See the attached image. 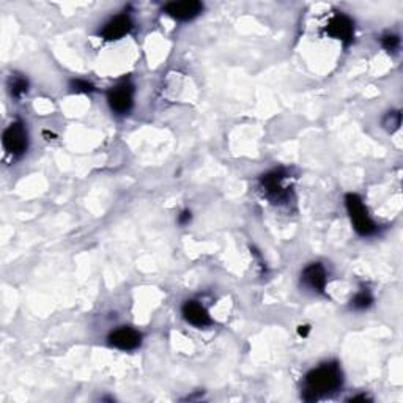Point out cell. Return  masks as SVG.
<instances>
[{
	"label": "cell",
	"mask_w": 403,
	"mask_h": 403,
	"mask_svg": "<svg viewBox=\"0 0 403 403\" xmlns=\"http://www.w3.org/2000/svg\"><path fill=\"white\" fill-rule=\"evenodd\" d=\"M343 383V375L337 362H325L312 369L304 378L303 399L315 402L337 392Z\"/></svg>",
	"instance_id": "cell-1"
},
{
	"label": "cell",
	"mask_w": 403,
	"mask_h": 403,
	"mask_svg": "<svg viewBox=\"0 0 403 403\" xmlns=\"http://www.w3.org/2000/svg\"><path fill=\"white\" fill-rule=\"evenodd\" d=\"M345 206L353 227L361 236H372L377 234V224L372 221L367 208L357 194H347Z\"/></svg>",
	"instance_id": "cell-2"
},
{
	"label": "cell",
	"mask_w": 403,
	"mask_h": 403,
	"mask_svg": "<svg viewBox=\"0 0 403 403\" xmlns=\"http://www.w3.org/2000/svg\"><path fill=\"white\" fill-rule=\"evenodd\" d=\"M287 172L283 169H274L266 172L258 180L260 191L263 192L266 199H270L273 204H283L290 197V189L286 184Z\"/></svg>",
	"instance_id": "cell-3"
},
{
	"label": "cell",
	"mask_w": 403,
	"mask_h": 403,
	"mask_svg": "<svg viewBox=\"0 0 403 403\" xmlns=\"http://www.w3.org/2000/svg\"><path fill=\"white\" fill-rule=\"evenodd\" d=\"M2 144L6 153L11 156L24 155L28 148V132L26 125L18 120L6 126L2 136Z\"/></svg>",
	"instance_id": "cell-4"
},
{
	"label": "cell",
	"mask_w": 403,
	"mask_h": 403,
	"mask_svg": "<svg viewBox=\"0 0 403 403\" xmlns=\"http://www.w3.org/2000/svg\"><path fill=\"white\" fill-rule=\"evenodd\" d=\"M108 103L112 112L118 115H126L134 104V85L130 80H123L108 92Z\"/></svg>",
	"instance_id": "cell-5"
},
{
	"label": "cell",
	"mask_w": 403,
	"mask_h": 403,
	"mask_svg": "<svg viewBox=\"0 0 403 403\" xmlns=\"http://www.w3.org/2000/svg\"><path fill=\"white\" fill-rule=\"evenodd\" d=\"M326 33L334 40H339L343 44H350L355 36V22L347 14H335L326 24Z\"/></svg>",
	"instance_id": "cell-6"
},
{
	"label": "cell",
	"mask_w": 403,
	"mask_h": 403,
	"mask_svg": "<svg viewBox=\"0 0 403 403\" xmlns=\"http://www.w3.org/2000/svg\"><path fill=\"white\" fill-rule=\"evenodd\" d=\"M109 345L122 350V352H132V350H136L140 347L142 343V334L136 330H132V328L128 326H123V328H118V330L112 331L109 334Z\"/></svg>",
	"instance_id": "cell-7"
},
{
	"label": "cell",
	"mask_w": 403,
	"mask_h": 403,
	"mask_svg": "<svg viewBox=\"0 0 403 403\" xmlns=\"http://www.w3.org/2000/svg\"><path fill=\"white\" fill-rule=\"evenodd\" d=\"M328 283V274L322 263H310L301 273V286L313 293H323Z\"/></svg>",
	"instance_id": "cell-8"
},
{
	"label": "cell",
	"mask_w": 403,
	"mask_h": 403,
	"mask_svg": "<svg viewBox=\"0 0 403 403\" xmlns=\"http://www.w3.org/2000/svg\"><path fill=\"white\" fill-rule=\"evenodd\" d=\"M162 11L177 21H192L204 11V5L197 0H184V2H170L164 5Z\"/></svg>",
	"instance_id": "cell-9"
},
{
	"label": "cell",
	"mask_w": 403,
	"mask_h": 403,
	"mask_svg": "<svg viewBox=\"0 0 403 403\" xmlns=\"http://www.w3.org/2000/svg\"><path fill=\"white\" fill-rule=\"evenodd\" d=\"M132 31V19L128 14H117L109 19L101 31V38L106 41H117Z\"/></svg>",
	"instance_id": "cell-10"
},
{
	"label": "cell",
	"mask_w": 403,
	"mask_h": 403,
	"mask_svg": "<svg viewBox=\"0 0 403 403\" xmlns=\"http://www.w3.org/2000/svg\"><path fill=\"white\" fill-rule=\"evenodd\" d=\"M183 318L196 328H206L211 325V317L199 301H186L182 308Z\"/></svg>",
	"instance_id": "cell-11"
},
{
	"label": "cell",
	"mask_w": 403,
	"mask_h": 403,
	"mask_svg": "<svg viewBox=\"0 0 403 403\" xmlns=\"http://www.w3.org/2000/svg\"><path fill=\"white\" fill-rule=\"evenodd\" d=\"M372 303H373V296L370 295V292H367V290H361V292H357L352 298L350 305H352V309L355 310H365L370 308Z\"/></svg>",
	"instance_id": "cell-12"
},
{
	"label": "cell",
	"mask_w": 403,
	"mask_h": 403,
	"mask_svg": "<svg viewBox=\"0 0 403 403\" xmlns=\"http://www.w3.org/2000/svg\"><path fill=\"white\" fill-rule=\"evenodd\" d=\"M10 92L14 98H21L28 92V82L22 76H11L10 78Z\"/></svg>",
	"instance_id": "cell-13"
},
{
	"label": "cell",
	"mask_w": 403,
	"mask_h": 403,
	"mask_svg": "<svg viewBox=\"0 0 403 403\" xmlns=\"http://www.w3.org/2000/svg\"><path fill=\"white\" fill-rule=\"evenodd\" d=\"M71 90L76 93H92L95 92V85L92 82L84 80V79H74L71 80Z\"/></svg>",
	"instance_id": "cell-14"
},
{
	"label": "cell",
	"mask_w": 403,
	"mask_h": 403,
	"mask_svg": "<svg viewBox=\"0 0 403 403\" xmlns=\"http://www.w3.org/2000/svg\"><path fill=\"white\" fill-rule=\"evenodd\" d=\"M382 44L387 52H395L400 48V38L397 35H384L382 38Z\"/></svg>",
	"instance_id": "cell-15"
},
{
	"label": "cell",
	"mask_w": 403,
	"mask_h": 403,
	"mask_svg": "<svg viewBox=\"0 0 403 403\" xmlns=\"http://www.w3.org/2000/svg\"><path fill=\"white\" fill-rule=\"evenodd\" d=\"M191 218H192L191 211H189V210H184L180 216H178V224H180V226H186V224L191 222Z\"/></svg>",
	"instance_id": "cell-16"
},
{
	"label": "cell",
	"mask_w": 403,
	"mask_h": 403,
	"mask_svg": "<svg viewBox=\"0 0 403 403\" xmlns=\"http://www.w3.org/2000/svg\"><path fill=\"white\" fill-rule=\"evenodd\" d=\"M309 333H310V326H308V325H303V326L298 328V334H300L301 337H308Z\"/></svg>",
	"instance_id": "cell-17"
}]
</instances>
